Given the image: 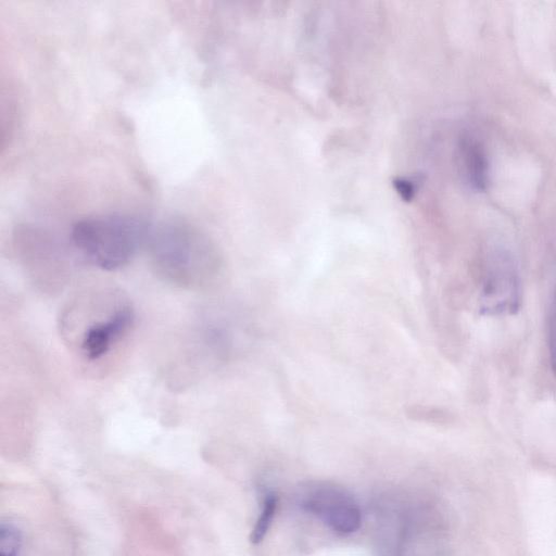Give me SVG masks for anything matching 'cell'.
<instances>
[{
	"instance_id": "1",
	"label": "cell",
	"mask_w": 556,
	"mask_h": 556,
	"mask_svg": "<svg viewBox=\"0 0 556 556\" xmlns=\"http://www.w3.org/2000/svg\"><path fill=\"white\" fill-rule=\"evenodd\" d=\"M147 247L154 271L178 287L204 288L219 274L220 258L213 242L184 220L151 226Z\"/></svg>"
},
{
	"instance_id": "2",
	"label": "cell",
	"mask_w": 556,
	"mask_h": 556,
	"mask_svg": "<svg viewBox=\"0 0 556 556\" xmlns=\"http://www.w3.org/2000/svg\"><path fill=\"white\" fill-rule=\"evenodd\" d=\"M150 227L146 220L124 214H109L77 220L72 240L94 266L115 270L128 264L147 245Z\"/></svg>"
},
{
	"instance_id": "3",
	"label": "cell",
	"mask_w": 556,
	"mask_h": 556,
	"mask_svg": "<svg viewBox=\"0 0 556 556\" xmlns=\"http://www.w3.org/2000/svg\"><path fill=\"white\" fill-rule=\"evenodd\" d=\"M296 503L337 533H353L361 527L358 503L349 491L334 483L309 481L302 484L296 492Z\"/></svg>"
},
{
	"instance_id": "4",
	"label": "cell",
	"mask_w": 556,
	"mask_h": 556,
	"mask_svg": "<svg viewBox=\"0 0 556 556\" xmlns=\"http://www.w3.org/2000/svg\"><path fill=\"white\" fill-rule=\"evenodd\" d=\"M520 277L511 254L495 249L486 258L481 294L480 313L483 315L515 314L520 306Z\"/></svg>"
},
{
	"instance_id": "5",
	"label": "cell",
	"mask_w": 556,
	"mask_h": 556,
	"mask_svg": "<svg viewBox=\"0 0 556 556\" xmlns=\"http://www.w3.org/2000/svg\"><path fill=\"white\" fill-rule=\"evenodd\" d=\"M135 314L129 305H121L104 319L89 325L80 340V353L88 361L104 356L132 326Z\"/></svg>"
},
{
	"instance_id": "6",
	"label": "cell",
	"mask_w": 556,
	"mask_h": 556,
	"mask_svg": "<svg viewBox=\"0 0 556 556\" xmlns=\"http://www.w3.org/2000/svg\"><path fill=\"white\" fill-rule=\"evenodd\" d=\"M462 151L468 180L476 189H484L488 163L482 148L475 141L466 140Z\"/></svg>"
},
{
	"instance_id": "7",
	"label": "cell",
	"mask_w": 556,
	"mask_h": 556,
	"mask_svg": "<svg viewBox=\"0 0 556 556\" xmlns=\"http://www.w3.org/2000/svg\"><path fill=\"white\" fill-rule=\"evenodd\" d=\"M278 507V495L271 490L264 492L257 519L252 528L250 541L261 543L269 531Z\"/></svg>"
},
{
	"instance_id": "8",
	"label": "cell",
	"mask_w": 556,
	"mask_h": 556,
	"mask_svg": "<svg viewBox=\"0 0 556 556\" xmlns=\"http://www.w3.org/2000/svg\"><path fill=\"white\" fill-rule=\"evenodd\" d=\"M21 535L16 528L2 523L0 528V556H17Z\"/></svg>"
},
{
	"instance_id": "9",
	"label": "cell",
	"mask_w": 556,
	"mask_h": 556,
	"mask_svg": "<svg viewBox=\"0 0 556 556\" xmlns=\"http://www.w3.org/2000/svg\"><path fill=\"white\" fill-rule=\"evenodd\" d=\"M547 344L551 368L554 377L556 378V288L547 313Z\"/></svg>"
},
{
	"instance_id": "10",
	"label": "cell",
	"mask_w": 556,
	"mask_h": 556,
	"mask_svg": "<svg viewBox=\"0 0 556 556\" xmlns=\"http://www.w3.org/2000/svg\"><path fill=\"white\" fill-rule=\"evenodd\" d=\"M396 186L399 192L402 194L403 198L409 199L413 197L415 189L410 181L403 179L401 181H396Z\"/></svg>"
}]
</instances>
